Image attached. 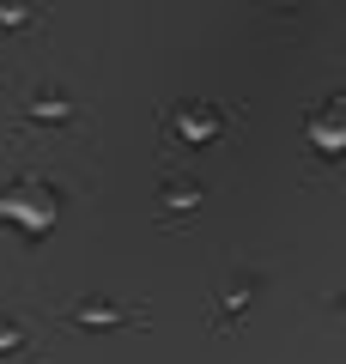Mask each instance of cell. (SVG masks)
<instances>
[{
  "mask_svg": "<svg viewBox=\"0 0 346 364\" xmlns=\"http://www.w3.org/2000/svg\"><path fill=\"white\" fill-rule=\"evenodd\" d=\"M213 109H182V134H213Z\"/></svg>",
  "mask_w": 346,
  "mask_h": 364,
  "instance_id": "6da1fadb",
  "label": "cell"
}]
</instances>
